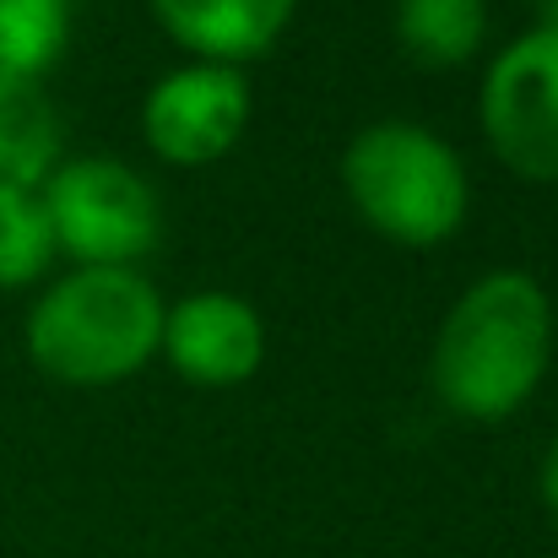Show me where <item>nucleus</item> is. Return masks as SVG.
Instances as JSON below:
<instances>
[{
  "mask_svg": "<svg viewBox=\"0 0 558 558\" xmlns=\"http://www.w3.org/2000/svg\"><path fill=\"white\" fill-rule=\"evenodd\" d=\"M554 310L537 277L488 271L472 282L439 326L434 342V390L450 412L499 423L532 401L548 374Z\"/></svg>",
  "mask_w": 558,
  "mask_h": 558,
  "instance_id": "f257e3e1",
  "label": "nucleus"
},
{
  "mask_svg": "<svg viewBox=\"0 0 558 558\" xmlns=\"http://www.w3.org/2000/svg\"><path fill=\"white\" fill-rule=\"evenodd\" d=\"M169 304L131 266H82L60 277L27 315V359L65 385H114L147 369L163 342Z\"/></svg>",
  "mask_w": 558,
  "mask_h": 558,
  "instance_id": "f03ea898",
  "label": "nucleus"
},
{
  "mask_svg": "<svg viewBox=\"0 0 558 558\" xmlns=\"http://www.w3.org/2000/svg\"><path fill=\"white\" fill-rule=\"evenodd\" d=\"M342 185L374 233L428 250L466 217V169L434 131L412 120H379L348 142Z\"/></svg>",
  "mask_w": 558,
  "mask_h": 558,
  "instance_id": "7ed1b4c3",
  "label": "nucleus"
},
{
  "mask_svg": "<svg viewBox=\"0 0 558 558\" xmlns=\"http://www.w3.org/2000/svg\"><path fill=\"white\" fill-rule=\"evenodd\" d=\"M54 250L82 266H131L158 244V195L114 158H71L44 180Z\"/></svg>",
  "mask_w": 558,
  "mask_h": 558,
  "instance_id": "20e7f679",
  "label": "nucleus"
},
{
  "mask_svg": "<svg viewBox=\"0 0 558 558\" xmlns=\"http://www.w3.org/2000/svg\"><path fill=\"white\" fill-rule=\"evenodd\" d=\"M483 136L510 174L537 185L558 180V33L532 27L488 65Z\"/></svg>",
  "mask_w": 558,
  "mask_h": 558,
  "instance_id": "39448f33",
  "label": "nucleus"
},
{
  "mask_svg": "<svg viewBox=\"0 0 558 558\" xmlns=\"http://www.w3.org/2000/svg\"><path fill=\"white\" fill-rule=\"evenodd\" d=\"M244 120H250V87L239 65H211V60L169 71L142 104L147 147L180 169L222 158L239 142Z\"/></svg>",
  "mask_w": 558,
  "mask_h": 558,
  "instance_id": "423d86ee",
  "label": "nucleus"
},
{
  "mask_svg": "<svg viewBox=\"0 0 558 558\" xmlns=\"http://www.w3.org/2000/svg\"><path fill=\"white\" fill-rule=\"evenodd\" d=\"M169 364L185 374L190 385L222 390L244 385L266 359V326L260 315L233 299V293H190L163 315V342Z\"/></svg>",
  "mask_w": 558,
  "mask_h": 558,
  "instance_id": "0eeeda50",
  "label": "nucleus"
},
{
  "mask_svg": "<svg viewBox=\"0 0 558 558\" xmlns=\"http://www.w3.org/2000/svg\"><path fill=\"white\" fill-rule=\"evenodd\" d=\"M293 5L299 0H153L169 38L211 65H239L266 54L293 22Z\"/></svg>",
  "mask_w": 558,
  "mask_h": 558,
  "instance_id": "6e6552de",
  "label": "nucleus"
},
{
  "mask_svg": "<svg viewBox=\"0 0 558 558\" xmlns=\"http://www.w3.org/2000/svg\"><path fill=\"white\" fill-rule=\"evenodd\" d=\"M60 131L33 82L0 71V190H38L54 174Z\"/></svg>",
  "mask_w": 558,
  "mask_h": 558,
  "instance_id": "1a4fd4ad",
  "label": "nucleus"
},
{
  "mask_svg": "<svg viewBox=\"0 0 558 558\" xmlns=\"http://www.w3.org/2000/svg\"><path fill=\"white\" fill-rule=\"evenodd\" d=\"M483 0H396V38L417 65H466L483 49Z\"/></svg>",
  "mask_w": 558,
  "mask_h": 558,
  "instance_id": "9d476101",
  "label": "nucleus"
},
{
  "mask_svg": "<svg viewBox=\"0 0 558 558\" xmlns=\"http://www.w3.org/2000/svg\"><path fill=\"white\" fill-rule=\"evenodd\" d=\"M71 38L65 0H0V71L38 82Z\"/></svg>",
  "mask_w": 558,
  "mask_h": 558,
  "instance_id": "9b49d317",
  "label": "nucleus"
},
{
  "mask_svg": "<svg viewBox=\"0 0 558 558\" xmlns=\"http://www.w3.org/2000/svg\"><path fill=\"white\" fill-rule=\"evenodd\" d=\"M54 228L38 190H0V288H27L54 260Z\"/></svg>",
  "mask_w": 558,
  "mask_h": 558,
  "instance_id": "f8f14e48",
  "label": "nucleus"
},
{
  "mask_svg": "<svg viewBox=\"0 0 558 558\" xmlns=\"http://www.w3.org/2000/svg\"><path fill=\"white\" fill-rule=\"evenodd\" d=\"M543 505H548V515L558 521V439H554V450H548V461H543Z\"/></svg>",
  "mask_w": 558,
  "mask_h": 558,
  "instance_id": "ddd939ff",
  "label": "nucleus"
},
{
  "mask_svg": "<svg viewBox=\"0 0 558 558\" xmlns=\"http://www.w3.org/2000/svg\"><path fill=\"white\" fill-rule=\"evenodd\" d=\"M543 27L558 33V0H543Z\"/></svg>",
  "mask_w": 558,
  "mask_h": 558,
  "instance_id": "4468645a",
  "label": "nucleus"
}]
</instances>
